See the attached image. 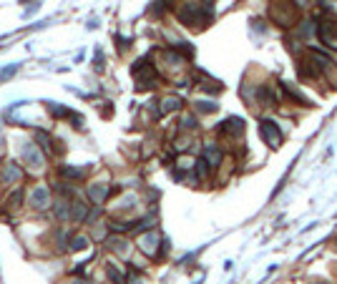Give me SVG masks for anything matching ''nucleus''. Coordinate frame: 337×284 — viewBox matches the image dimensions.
Segmentation results:
<instances>
[{"label": "nucleus", "mask_w": 337, "mask_h": 284, "mask_svg": "<svg viewBox=\"0 0 337 284\" xmlns=\"http://www.w3.org/2000/svg\"><path fill=\"white\" fill-rule=\"evenodd\" d=\"M212 18V0H187L179 8V21L184 26H204Z\"/></svg>", "instance_id": "obj_1"}, {"label": "nucleus", "mask_w": 337, "mask_h": 284, "mask_svg": "<svg viewBox=\"0 0 337 284\" xmlns=\"http://www.w3.org/2000/svg\"><path fill=\"white\" fill-rule=\"evenodd\" d=\"M269 16L277 26L282 28H289L297 18V6H294V0H272V6H269Z\"/></svg>", "instance_id": "obj_2"}, {"label": "nucleus", "mask_w": 337, "mask_h": 284, "mask_svg": "<svg viewBox=\"0 0 337 284\" xmlns=\"http://www.w3.org/2000/svg\"><path fill=\"white\" fill-rule=\"evenodd\" d=\"M21 156H23V161H26V166L31 171H43V166H46V151L36 141H26L23 149H21Z\"/></svg>", "instance_id": "obj_3"}, {"label": "nucleus", "mask_w": 337, "mask_h": 284, "mask_svg": "<svg viewBox=\"0 0 337 284\" xmlns=\"http://www.w3.org/2000/svg\"><path fill=\"white\" fill-rule=\"evenodd\" d=\"M131 73H133V78H136V83H138V88H151L153 83H156V68L146 61V58H141V61H136L133 63V68H131Z\"/></svg>", "instance_id": "obj_4"}, {"label": "nucleus", "mask_w": 337, "mask_h": 284, "mask_svg": "<svg viewBox=\"0 0 337 284\" xmlns=\"http://www.w3.org/2000/svg\"><path fill=\"white\" fill-rule=\"evenodd\" d=\"M26 199H28V204L33 209H48L51 206V189L46 184H36V186L28 189Z\"/></svg>", "instance_id": "obj_5"}, {"label": "nucleus", "mask_w": 337, "mask_h": 284, "mask_svg": "<svg viewBox=\"0 0 337 284\" xmlns=\"http://www.w3.org/2000/svg\"><path fill=\"white\" fill-rule=\"evenodd\" d=\"M23 176H26V171H23L16 161H6L3 166H0V181H3L6 186H16V184H21Z\"/></svg>", "instance_id": "obj_6"}, {"label": "nucleus", "mask_w": 337, "mask_h": 284, "mask_svg": "<svg viewBox=\"0 0 337 284\" xmlns=\"http://www.w3.org/2000/svg\"><path fill=\"white\" fill-rule=\"evenodd\" d=\"M259 133H262V138H264L267 146H274V149H277V146L282 144V131H279V126H277L274 121H267V118H264V121L259 123Z\"/></svg>", "instance_id": "obj_7"}, {"label": "nucleus", "mask_w": 337, "mask_h": 284, "mask_svg": "<svg viewBox=\"0 0 337 284\" xmlns=\"http://www.w3.org/2000/svg\"><path fill=\"white\" fill-rule=\"evenodd\" d=\"M161 244H163V241L158 239V234H156V231H148V234H143V236L138 239V249H141L146 256H156Z\"/></svg>", "instance_id": "obj_8"}, {"label": "nucleus", "mask_w": 337, "mask_h": 284, "mask_svg": "<svg viewBox=\"0 0 337 284\" xmlns=\"http://www.w3.org/2000/svg\"><path fill=\"white\" fill-rule=\"evenodd\" d=\"M108 194H111V186H108V184H103V181L88 184V201H91V204L101 206V204L108 199Z\"/></svg>", "instance_id": "obj_9"}, {"label": "nucleus", "mask_w": 337, "mask_h": 284, "mask_svg": "<svg viewBox=\"0 0 337 284\" xmlns=\"http://www.w3.org/2000/svg\"><path fill=\"white\" fill-rule=\"evenodd\" d=\"M319 41L327 46V48H334L337 51V28L334 23H319Z\"/></svg>", "instance_id": "obj_10"}, {"label": "nucleus", "mask_w": 337, "mask_h": 284, "mask_svg": "<svg viewBox=\"0 0 337 284\" xmlns=\"http://www.w3.org/2000/svg\"><path fill=\"white\" fill-rule=\"evenodd\" d=\"M106 246H108L111 251H116L118 256H128V251H131L128 241H126L121 234H113V236H108V239H106Z\"/></svg>", "instance_id": "obj_11"}, {"label": "nucleus", "mask_w": 337, "mask_h": 284, "mask_svg": "<svg viewBox=\"0 0 337 284\" xmlns=\"http://www.w3.org/2000/svg\"><path fill=\"white\" fill-rule=\"evenodd\" d=\"M222 133H227V136H239L242 131H244V121L242 118H237V116H232V118H227L224 123H222V128H219Z\"/></svg>", "instance_id": "obj_12"}, {"label": "nucleus", "mask_w": 337, "mask_h": 284, "mask_svg": "<svg viewBox=\"0 0 337 284\" xmlns=\"http://www.w3.org/2000/svg\"><path fill=\"white\" fill-rule=\"evenodd\" d=\"M204 161H207L209 166H219V164H222V151H219L214 144H207V149H204Z\"/></svg>", "instance_id": "obj_13"}, {"label": "nucleus", "mask_w": 337, "mask_h": 284, "mask_svg": "<svg viewBox=\"0 0 337 284\" xmlns=\"http://www.w3.org/2000/svg\"><path fill=\"white\" fill-rule=\"evenodd\" d=\"M61 174H63L66 179H73V181H81V179H86V176H88V169H76V166H63V169H61Z\"/></svg>", "instance_id": "obj_14"}, {"label": "nucleus", "mask_w": 337, "mask_h": 284, "mask_svg": "<svg viewBox=\"0 0 337 284\" xmlns=\"http://www.w3.org/2000/svg\"><path fill=\"white\" fill-rule=\"evenodd\" d=\"M182 108V98H177V96H168V98H163L161 101V113H172V111H179Z\"/></svg>", "instance_id": "obj_15"}, {"label": "nucleus", "mask_w": 337, "mask_h": 284, "mask_svg": "<svg viewBox=\"0 0 337 284\" xmlns=\"http://www.w3.org/2000/svg\"><path fill=\"white\" fill-rule=\"evenodd\" d=\"M71 209H73V201L68 204L66 199H61V201L56 204V216H58L61 221H68V219H71Z\"/></svg>", "instance_id": "obj_16"}, {"label": "nucleus", "mask_w": 337, "mask_h": 284, "mask_svg": "<svg viewBox=\"0 0 337 284\" xmlns=\"http://www.w3.org/2000/svg\"><path fill=\"white\" fill-rule=\"evenodd\" d=\"M88 244H91V239H88V236H73L68 249H71V251H81V249H86Z\"/></svg>", "instance_id": "obj_17"}, {"label": "nucleus", "mask_w": 337, "mask_h": 284, "mask_svg": "<svg viewBox=\"0 0 337 284\" xmlns=\"http://www.w3.org/2000/svg\"><path fill=\"white\" fill-rule=\"evenodd\" d=\"M23 191L18 189V191H13L11 196H6V206H11V209H16V206H21V201H23Z\"/></svg>", "instance_id": "obj_18"}, {"label": "nucleus", "mask_w": 337, "mask_h": 284, "mask_svg": "<svg viewBox=\"0 0 337 284\" xmlns=\"http://www.w3.org/2000/svg\"><path fill=\"white\" fill-rule=\"evenodd\" d=\"M106 274H108V279H111L113 284H123V274H121L113 264H108V266H106Z\"/></svg>", "instance_id": "obj_19"}, {"label": "nucleus", "mask_w": 337, "mask_h": 284, "mask_svg": "<svg viewBox=\"0 0 337 284\" xmlns=\"http://www.w3.org/2000/svg\"><path fill=\"white\" fill-rule=\"evenodd\" d=\"M197 108L202 113H214L217 111V103H212V101H197Z\"/></svg>", "instance_id": "obj_20"}, {"label": "nucleus", "mask_w": 337, "mask_h": 284, "mask_svg": "<svg viewBox=\"0 0 337 284\" xmlns=\"http://www.w3.org/2000/svg\"><path fill=\"white\" fill-rule=\"evenodd\" d=\"M182 128H197V118H194V116H184Z\"/></svg>", "instance_id": "obj_21"}, {"label": "nucleus", "mask_w": 337, "mask_h": 284, "mask_svg": "<svg viewBox=\"0 0 337 284\" xmlns=\"http://www.w3.org/2000/svg\"><path fill=\"white\" fill-rule=\"evenodd\" d=\"M6 149V141H3V136H0V151H3Z\"/></svg>", "instance_id": "obj_22"}, {"label": "nucleus", "mask_w": 337, "mask_h": 284, "mask_svg": "<svg viewBox=\"0 0 337 284\" xmlns=\"http://www.w3.org/2000/svg\"><path fill=\"white\" fill-rule=\"evenodd\" d=\"M73 284H91V281H86V279H81V281H73Z\"/></svg>", "instance_id": "obj_23"}]
</instances>
